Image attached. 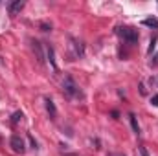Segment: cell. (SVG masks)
<instances>
[{
	"label": "cell",
	"mask_w": 158,
	"mask_h": 156,
	"mask_svg": "<svg viewBox=\"0 0 158 156\" xmlns=\"http://www.w3.org/2000/svg\"><path fill=\"white\" fill-rule=\"evenodd\" d=\"M22 119V112H15L13 114V123H17V121H20Z\"/></svg>",
	"instance_id": "10"
},
{
	"label": "cell",
	"mask_w": 158,
	"mask_h": 156,
	"mask_svg": "<svg viewBox=\"0 0 158 156\" xmlns=\"http://www.w3.org/2000/svg\"><path fill=\"white\" fill-rule=\"evenodd\" d=\"M151 103H153L155 107H158V94H156V96H153V99H151Z\"/></svg>",
	"instance_id": "13"
},
{
	"label": "cell",
	"mask_w": 158,
	"mask_h": 156,
	"mask_svg": "<svg viewBox=\"0 0 158 156\" xmlns=\"http://www.w3.org/2000/svg\"><path fill=\"white\" fill-rule=\"evenodd\" d=\"M46 55H48V61L52 64L53 70H57V63H55V53H53V48L52 46H46Z\"/></svg>",
	"instance_id": "5"
},
{
	"label": "cell",
	"mask_w": 158,
	"mask_h": 156,
	"mask_svg": "<svg viewBox=\"0 0 158 156\" xmlns=\"http://www.w3.org/2000/svg\"><path fill=\"white\" fill-rule=\"evenodd\" d=\"M22 7H24V2H22V0H15V2H11V4L7 6L9 15H19V13L22 11Z\"/></svg>",
	"instance_id": "4"
},
{
	"label": "cell",
	"mask_w": 158,
	"mask_h": 156,
	"mask_svg": "<svg viewBox=\"0 0 158 156\" xmlns=\"http://www.w3.org/2000/svg\"><path fill=\"white\" fill-rule=\"evenodd\" d=\"M109 156H123V154H109Z\"/></svg>",
	"instance_id": "15"
},
{
	"label": "cell",
	"mask_w": 158,
	"mask_h": 156,
	"mask_svg": "<svg viewBox=\"0 0 158 156\" xmlns=\"http://www.w3.org/2000/svg\"><path fill=\"white\" fill-rule=\"evenodd\" d=\"M11 149L15 153H24V142H22L20 136H13L11 138Z\"/></svg>",
	"instance_id": "3"
},
{
	"label": "cell",
	"mask_w": 158,
	"mask_h": 156,
	"mask_svg": "<svg viewBox=\"0 0 158 156\" xmlns=\"http://www.w3.org/2000/svg\"><path fill=\"white\" fill-rule=\"evenodd\" d=\"M118 35L125 40V42H129V44H136L138 39H140L138 30H134V28H131V26H121V28H118Z\"/></svg>",
	"instance_id": "1"
},
{
	"label": "cell",
	"mask_w": 158,
	"mask_h": 156,
	"mask_svg": "<svg viewBox=\"0 0 158 156\" xmlns=\"http://www.w3.org/2000/svg\"><path fill=\"white\" fill-rule=\"evenodd\" d=\"M63 90H64L70 97H79V96H81V90H79L77 83L74 81L72 76H64V79H63Z\"/></svg>",
	"instance_id": "2"
},
{
	"label": "cell",
	"mask_w": 158,
	"mask_h": 156,
	"mask_svg": "<svg viewBox=\"0 0 158 156\" xmlns=\"http://www.w3.org/2000/svg\"><path fill=\"white\" fill-rule=\"evenodd\" d=\"M31 44H33V51H35V55H37V61H39L40 64H42V63H44V55H42V50H40V44L37 42V40H33Z\"/></svg>",
	"instance_id": "6"
},
{
	"label": "cell",
	"mask_w": 158,
	"mask_h": 156,
	"mask_svg": "<svg viewBox=\"0 0 158 156\" xmlns=\"http://www.w3.org/2000/svg\"><path fill=\"white\" fill-rule=\"evenodd\" d=\"M155 42H156V37L151 39V46H149V53H153V48H155Z\"/></svg>",
	"instance_id": "12"
},
{
	"label": "cell",
	"mask_w": 158,
	"mask_h": 156,
	"mask_svg": "<svg viewBox=\"0 0 158 156\" xmlns=\"http://www.w3.org/2000/svg\"><path fill=\"white\" fill-rule=\"evenodd\" d=\"M46 109H48V112H50V116L52 117L55 116V105H53L52 99H46Z\"/></svg>",
	"instance_id": "8"
},
{
	"label": "cell",
	"mask_w": 158,
	"mask_h": 156,
	"mask_svg": "<svg viewBox=\"0 0 158 156\" xmlns=\"http://www.w3.org/2000/svg\"><path fill=\"white\" fill-rule=\"evenodd\" d=\"M143 26H149V28H158V20L153 17V18H145L143 20Z\"/></svg>",
	"instance_id": "9"
},
{
	"label": "cell",
	"mask_w": 158,
	"mask_h": 156,
	"mask_svg": "<svg viewBox=\"0 0 158 156\" xmlns=\"http://www.w3.org/2000/svg\"><path fill=\"white\" fill-rule=\"evenodd\" d=\"M142 156H147V151H145L143 147H142Z\"/></svg>",
	"instance_id": "14"
},
{
	"label": "cell",
	"mask_w": 158,
	"mask_h": 156,
	"mask_svg": "<svg viewBox=\"0 0 158 156\" xmlns=\"http://www.w3.org/2000/svg\"><path fill=\"white\" fill-rule=\"evenodd\" d=\"M129 119H131V125H132V130L136 134H140V127H138V121H136V116L134 114H129Z\"/></svg>",
	"instance_id": "7"
},
{
	"label": "cell",
	"mask_w": 158,
	"mask_h": 156,
	"mask_svg": "<svg viewBox=\"0 0 158 156\" xmlns=\"http://www.w3.org/2000/svg\"><path fill=\"white\" fill-rule=\"evenodd\" d=\"M149 64H151L153 68H155V66H158V53L155 55V57H153V59H151V63H149Z\"/></svg>",
	"instance_id": "11"
}]
</instances>
